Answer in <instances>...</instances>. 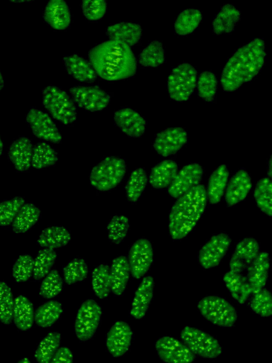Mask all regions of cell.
<instances>
[{"label": "cell", "instance_id": "cell-1", "mask_svg": "<svg viewBox=\"0 0 272 363\" xmlns=\"http://www.w3.org/2000/svg\"><path fill=\"white\" fill-rule=\"evenodd\" d=\"M89 60L97 75L108 81H116L133 76L137 62L130 46L108 40L93 46L88 52Z\"/></svg>", "mask_w": 272, "mask_h": 363}, {"label": "cell", "instance_id": "cell-2", "mask_svg": "<svg viewBox=\"0 0 272 363\" xmlns=\"http://www.w3.org/2000/svg\"><path fill=\"white\" fill-rule=\"evenodd\" d=\"M265 44L256 38L239 48L226 62L220 78L225 91H233L256 77L264 64Z\"/></svg>", "mask_w": 272, "mask_h": 363}, {"label": "cell", "instance_id": "cell-3", "mask_svg": "<svg viewBox=\"0 0 272 363\" xmlns=\"http://www.w3.org/2000/svg\"><path fill=\"white\" fill-rule=\"evenodd\" d=\"M204 186L198 184L178 197L169 216V230L174 240L186 236L196 226L207 203Z\"/></svg>", "mask_w": 272, "mask_h": 363}, {"label": "cell", "instance_id": "cell-4", "mask_svg": "<svg viewBox=\"0 0 272 363\" xmlns=\"http://www.w3.org/2000/svg\"><path fill=\"white\" fill-rule=\"evenodd\" d=\"M42 104L52 118L64 124L74 123L77 117L76 106L68 93L55 85L42 90Z\"/></svg>", "mask_w": 272, "mask_h": 363}, {"label": "cell", "instance_id": "cell-5", "mask_svg": "<svg viewBox=\"0 0 272 363\" xmlns=\"http://www.w3.org/2000/svg\"><path fill=\"white\" fill-rule=\"evenodd\" d=\"M126 170L123 159L108 156L94 167L90 174L91 185L100 191H107L116 186Z\"/></svg>", "mask_w": 272, "mask_h": 363}, {"label": "cell", "instance_id": "cell-6", "mask_svg": "<svg viewBox=\"0 0 272 363\" xmlns=\"http://www.w3.org/2000/svg\"><path fill=\"white\" fill-rule=\"evenodd\" d=\"M198 308L208 321L220 327H232L237 320L235 308L226 299L217 296L203 298L198 303Z\"/></svg>", "mask_w": 272, "mask_h": 363}, {"label": "cell", "instance_id": "cell-7", "mask_svg": "<svg viewBox=\"0 0 272 363\" xmlns=\"http://www.w3.org/2000/svg\"><path fill=\"white\" fill-rule=\"evenodd\" d=\"M197 71L194 67L183 62L174 67L167 80L170 97L176 101H185L193 94L197 83Z\"/></svg>", "mask_w": 272, "mask_h": 363}, {"label": "cell", "instance_id": "cell-8", "mask_svg": "<svg viewBox=\"0 0 272 363\" xmlns=\"http://www.w3.org/2000/svg\"><path fill=\"white\" fill-rule=\"evenodd\" d=\"M185 345L194 354L203 358H215L222 352L218 341L208 333L189 326L181 332Z\"/></svg>", "mask_w": 272, "mask_h": 363}, {"label": "cell", "instance_id": "cell-9", "mask_svg": "<svg viewBox=\"0 0 272 363\" xmlns=\"http://www.w3.org/2000/svg\"><path fill=\"white\" fill-rule=\"evenodd\" d=\"M69 94L76 106L89 111H101L110 101V95L99 85L73 86L69 89Z\"/></svg>", "mask_w": 272, "mask_h": 363}, {"label": "cell", "instance_id": "cell-10", "mask_svg": "<svg viewBox=\"0 0 272 363\" xmlns=\"http://www.w3.org/2000/svg\"><path fill=\"white\" fill-rule=\"evenodd\" d=\"M101 308L93 299H87L78 310L75 320V333L81 341L90 339L100 322Z\"/></svg>", "mask_w": 272, "mask_h": 363}, {"label": "cell", "instance_id": "cell-11", "mask_svg": "<svg viewBox=\"0 0 272 363\" xmlns=\"http://www.w3.org/2000/svg\"><path fill=\"white\" fill-rule=\"evenodd\" d=\"M26 120L33 134L40 139L55 143L62 140V135L50 116L35 107H31Z\"/></svg>", "mask_w": 272, "mask_h": 363}, {"label": "cell", "instance_id": "cell-12", "mask_svg": "<svg viewBox=\"0 0 272 363\" xmlns=\"http://www.w3.org/2000/svg\"><path fill=\"white\" fill-rule=\"evenodd\" d=\"M155 348L159 357L166 363H191L196 357L184 343L170 336L159 338Z\"/></svg>", "mask_w": 272, "mask_h": 363}, {"label": "cell", "instance_id": "cell-13", "mask_svg": "<svg viewBox=\"0 0 272 363\" xmlns=\"http://www.w3.org/2000/svg\"><path fill=\"white\" fill-rule=\"evenodd\" d=\"M153 261V249L151 242L140 238L131 246L128 262L130 271L134 278L140 279L149 269Z\"/></svg>", "mask_w": 272, "mask_h": 363}, {"label": "cell", "instance_id": "cell-14", "mask_svg": "<svg viewBox=\"0 0 272 363\" xmlns=\"http://www.w3.org/2000/svg\"><path fill=\"white\" fill-rule=\"evenodd\" d=\"M231 244V238L225 233L214 235L200 248L198 262L205 269L217 266L223 258Z\"/></svg>", "mask_w": 272, "mask_h": 363}, {"label": "cell", "instance_id": "cell-15", "mask_svg": "<svg viewBox=\"0 0 272 363\" xmlns=\"http://www.w3.org/2000/svg\"><path fill=\"white\" fill-rule=\"evenodd\" d=\"M203 173V167L198 163H190L183 166L169 186V194L174 198L181 196L198 185Z\"/></svg>", "mask_w": 272, "mask_h": 363}, {"label": "cell", "instance_id": "cell-16", "mask_svg": "<svg viewBox=\"0 0 272 363\" xmlns=\"http://www.w3.org/2000/svg\"><path fill=\"white\" fill-rule=\"evenodd\" d=\"M187 140L188 134L183 128H169L156 135L153 147L160 155L166 157L177 152Z\"/></svg>", "mask_w": 272, "mask_h": 363}, {"label": "cell", "instance_id": "cell-17", "mask_svg": "<svg viewBox=\"0 0 272 363\" xmlns=\"http://www.w3.org/2000/svg\"><path fill=\"white\" fill-rule=\"evenodd\" d=\"M113 121L122 132L130 137L139 138L145 131V119L131 108L123 107L115 111Z\"/></svg>", "mask_w": 272, "mask_h": 363}, {"label": "cell", "instance_id": "cell-18", "mask_svg": "<svg viewBox=\"0 0 272 363\" xmlns=\"http://www.w3.org/2000/svg\"><path fill=\"white\" fill-rule=\"evenodd\" d=\"M259 250V243L253 238L239 241L230 261V271L241 273L246 269L258 255Z\"/></svg>", "mask_w": 272, "mask_h": 363}, {"label": "cell", "instance_id": "cell-19", "mask_svg": "<svg viewBox=\"0 0 272 363\" xmlns=\"http://www.w3.org/2000/svg\"><path fill=\"white\" fill-rule=\"evenodd\" d=\"M132 337L129 325L123 321H117L110 329L106 338V347L109 352L115 357L123 355L128 350Z\"/></svg>", "mask_w": 272, "mask_h": 363}, {"label": "cell", "instance_id": "cell-20", "mask_svg": "<svg viewBox=\"0 0 272 363\" xmlns=\"http://www.w3.org/2000/svg\"><path fill=\"white\" fill-rule=\"evenodd\" d=\"M42 17L45 22L57 30L65 29L71 23L70 9L64 0H50L46 4Z\"/></svg>", "mask_w": 272, "mask_h": 363}, {"label": "cell", "instance_id": "cell-21", "mask_svg": "<svg viewBox=\"0 0 272 363\" xmlns=\"http://www.w3.org/2000/svg\"><path fill=\"white\" fill-rule=\"evenodd\" d=\"M68 74L82 82H93L97 74L89 60L76 54L66 55L62 58Z\"/></svg>", "mask_w": 272, "mask_h": 363}, {"label": "cell", "instance_id": "cell-22", "mask_svg": "<svg viewBox=\"0 0 272 363\" xmlns=\"http://www.w3.org/2000/svg\"><path fill=\"white\" fill-rule=\"evenodd\" d=\"M252 186L251 179L244 169H239L230 179L225 192V201L228 206H233L247 196Z\"/></svg>", "mask_w": 272, "mask_h": 363}, {"label": "cell", "instance_id": "cell-23", "mask_svg": "<svg viewBox=\"0 0 272 363\" xmlns=\"http://www.w3.org/2000/svg\"><path fill=\"white\" fill-rule=\"evenodd\" d=\"M33 145L32 141L26 136H20L9 146L8 159L14 167L19 171H26L31 165Z\"/></svg>", "mask_w": 272, "mask_h": 363}, {"label": "cell", "instance_id": "cell-24", "mask_svg": "<svg viewBox=\"0 0 272 363\" xmlns=\"http://www.w3.org/2000/svg\"><path fill=\"white\" fill-rule=\"evenodd\" d=\"M270 259L268 252L259 253L247 268L246 279L251 286L252 294L263 289L269 271Z\"/></svg>", "mask_w": 272, "mask_h": 363}, {"label": "cell", "instance_id": "cell-25", "mask_svg": "<svg viewBox=\"0 0 272 363\" xmlns=\"http://www.w3.org/2000/svg\"><path fill=\"white\" fill-rule=\"evenodd\" d=\"M106 32L110 40L120 41L130 46L140 41L142 29L138 23L120 21L108 26Z\"/></svg>", "mask_w": 272, "mask_h": 363}, {"label": "cell", "instance_id": "cell-26", "mask_svg": "<svg viewBox=\"0 0 272 363\" xmlns=\"http://www.w3.org/2000/svg\"><path fill=\"white\" fill-rule=\"evenodd\" d=\"M154 287V279L147 276L140 283L132 303L130 315L136 318H142L153 297Z\"/></svg>", "mask_w": 272, "mask_h": 363}, {"label": "cell", "instance_id": "cell-27", "mask_svg": "<svg viewBox=\"0 0 272 363\" xmlns=\"http://www.w3.org/2000/svg\"><path fill=\"white\" fill-rule=\"evenodd\" d=\"M178 172V164L173 160H164L154 165L149 174L150 184L162 189L171 184Z\"/></svg>", "mask_w": 272, "mask_h": 363}, {"label": "cell", "instance_id": "cell-28", "mask_svg": "<svg viewBox=\"0 0 272 363\" xmlns=\"http://www.w3.org/2000/svg\"><path fill=\"white\" fill-rule=\"evenodd\" d=\"M223 281L232 298L240 304L244 303L252 294L246 277L241 273L230 270L224 274Z\"/></svg>", "mask_w": 272, "mask_h": 363}, {"label": "cell", "instance_id": "cell-29", "mask_svg": "<svg viewBox=\"0 0 272 363\" xmlns=\"http://www.w3.org/2000/svg\"><path fill=\"white\" fill-rule=\"evenodd\" d=\"M130 267L125 256L115 258L110 268V287L112 292L120 296L124 291L130 277Z\"/></svg>", "mask_w": 272, "mask_h": 363}, {"label": "cell", "instance_id": "cell-30", "mask_svg": "<svg viewBox=\"0 0 272 363\" xmlns=\"http://www.w3.org/2000/svg\"><path fill=\"white\" fill-rule=\"evenodd\" d=\"M240 17V11L234 5L225 4L213 18L212 23L213 32L217 35L232 32Z\"/></svg>", "mask_w": 272, "mask_h": 363}, {"label": "cell", "instance_id": "cell-31", "mask_svg": "<svg viewBox=\"0 0 272 363\" xmlns=\"http://www.w3.org/2000/svg\"><path fill=\"white\" fill-rule=\"evenodd\" d=\"M229 177V170L225 164H220L211 174L206 190L207 198L211 203H217L221 199Z\"/></svg>", "mask_w": 272, "mask_h": 363}, {"label": "cell", "instance_id": "cell-32", "mask_svg": "<svg viewBox=\"0 0 272 363\" xmlns=\"http://www.w3.org/2000/svg\"><path fill=\"white\" fill-rule=\"evenodd\" d=\"M13 319L21 330L30 329L33 323L34 311L32 303L25 296H18L14 299Z\"/></svg>", "mask_w": 272, "mask_h": 363}, {"label": "cell", "instance_id": "cell-33", "mask_svg": "<svg viewBox=\"0 0 272 363\" xmlns=\"http://www.w3.org/2000/svg\"><path fill=\"white\" fill-rule=\"evenodd\" d=\"M70 240V233L65 228L51 226L41 233L38 243L45 248L54 249L66 245Z\"/></svg>", "mask_w": 272, "mask_h": 363}, {"label": "cell", "instance_id": "cell-34", "mask_svg": "<svg viewBox=\"0 0 272 363\" xmlns=\"http://www.w3.org/2000/svg\"><path fill=\"white\" fill-rule=\"evenodd\" d=\"M40 209L33 203H26L18 211L12 223L13 230L24 233L28 230L38 220Z\"/></svg>", "mask_w": 272, "mask_h": 363}, {"label": "cell", "instance_id": "cell-35", "mask_svg": "<svg viewBox=\"0 0 272 363\" xmlns=\"http://www.w3.org/2000/svg\"><path fill=\"white\" fill-rule=\"evenodd\" d=\"M202 13L196 9H187L182 11L174 22V30L181 35L193 33L202 21Z\"/></svg>", "mask_w": 272, "mask_h": 363}, {"label": "cell", "instance_id": "cell-36", "mask_svg": "<svg viewBox=\"0 0 272 363\" xmlns=\"http://www.w3.org/2000/svg\"><path fill=\"white\" fill-rule=\"evenodd\" d=\"M56 150L48 143H38L33 146L31 165L36 169H41L53 165L57 161Z\"/></svg>", "mask_w": 272, "mask_h": 363}, {"label": "cell", "instance_id": "cell-37", "mask_svg": "<svg viewBox=\"0 0 272 363\" xmlns=\"http://www.w3.org/2000/svg\"><path fill=\"white\" fill-rule=\"evenodd\" d=\"M60 334L56 332L48 333L40 342L35 357L38 363H50L58 350Z\"/></svg>", "mask_w": 272, "mask_h": 363}, {"label": "cell", "instance_id": "cell-38", "mask_svg": "<svg viewBox=\"0 0 272 363\" xmlns=\"http://www.w3.org/2000/svg\"><path fill=\"white\" fill-rule=\"evenodd\" d=\"M165 60V51L159 40L151 41L139 54L138 62L144 67H158Z\"/></svg>", "mask_w": 272, "mask_h": 363}, {"label": "cell", "instance_id": "cell-39", "mask_svg": "<svg viewBox=\"0 0 272 363\" xmlns=\"http://www.w3.org/2000/svg\"><path fill=\"white\" fill-rule=\"evenodd\" d=\"M258 207L266 214L271 216L272 213V183L268 177L259 179L254 193Z\"/></svg>", "mask_w": 272, "mask_h": 363}, {"label": "cell", "instance_id": "cell-40", "mask_svg": "<svg viewBox=\"0 0 272 363\" xmlns=\"http://www.w3.org/2000/svg\"><path fill=\"white\" fill-rule=\"evenodd\" d=\"M62 305L57 301H50L40 306L35 311V320L40 327L51 326L60 318Z\"/></svg>", "mask_w": 272, "mask_h": 363}, {"label": "cell", "instance_id": "cell-41", "mask_svg": "<svg viewBox=\"0 0 272 363\" xmlns=\"http://www.w3.org/2000/svg\"><path fill=\"white\" fill-rule=\"evenodd\" d=\"M92 286L95 294L99 298L107 297L110 291V267L106 264H100L92 272Z\"/></svg>", "mask_w": 272, "mask_h": 363}, {"label": "cell", "instance_id": "cell-42", "mask_svg": "<svg viewBox=\"0 0 272 363\" xmlns=\"http://www.w3.org/2000/svg\"><path fill=\"white\" fill-rule=\"evenodd\" d=\"M147 182V177L143 168L134 169L126 183L125 192L128 199L131 202H135L144 190Z\"/></svg>", "mask_w": 272, "mask_h": 363}, {"label": "cell", "instance_id": "cell-43", "mask_svg": "<svg viewBox=\"0 0 272 363\" xmlns=\"http://www.w3.org/2000/svg\"><path fill=\"white\" fill-rule=\"evenodd\" d=\"M57 253L54 249L43 248L40 250L33 262V276L34 279L39 280L45 277L52 267Z\"/></svg>", "mask_w": 272, "mask_h": 363}, {"label": "cell", "instance_id": "cell-44", "mask_svg": "<svg viewBox=\"0 0 272 363\" xmlns=\"http://www.w3.org/2000/svg\"><path fill=\"white\" fill-rule=\"evenodd\" d=\"M196 86L200 97L208 102L214 100L217 90V79L213 72H201L197 79Z\"/></svg>", "mask_w": 272, "mask_h": 363}, {"label": "cell", "instance_id": "cell-45", "mask_svg": "<svg viewBox=\"0 0 272 363\" xmlns=\"http://www.w3.org/2000/svg\"><path fill=\"white\" fill-rule=\"evenodd\" d=\"M14 299L9 286L0 281V321L9 324L13 319Z\"/></svg>", "mask_w": 272, "mask_h": 363}, {"label": "cell", "instance_id": "cell-46", "mask_svg": "<svg viewBox=\"0 0 272 363\" xmlns=\"http://www.w3.org/2000/svg\"><path fill=\"white\" fill-rule=\"evenodd\" d=\"M128 228L129 220L126 216H114L107 226L109 240L115 244L120 243L126 237Z\"/></svg>", "mask_w": 272, "mask_h": 363}, {"label": "cell", "instance_id": "cell-47", "mask_svg": "<svg viewBox=\"0 0 272 363\" xmlns=\"http://www.w3.org/2000/svg\"><path fill=\"white\" fill-rule=\"evenodd\" d=\"M66 283L72 284L84 280L88 274V267L83 259L76 258L69 262L63 269Z\"/></svg>", "mask_w": 272, "mask_h": 363}, {"label": "cell", "instance_id": "cell-48", "mask_svg": "<svg viewBox=\"0 0 272 363\" xmlns=\"http://www.w3.org/2000/svg\"><path fill=\"white\" fill-rule=\"evenodd\" d=\"M24 204V199L15 197L0 203V226L7 227L12 224L18 211Z\"/></svg>", "mask_w": 272, "mask_h": 363}, {"label": "cell", "instance_id": "cell-49", "mask_svg": "<svg viewBox=\"0 0 272 363\" xmlns=\"http://www.w3.org/2000/svg\"><path fill=\"white\" fill-rule=\"evenodd\" d=\"M62 280L59 272L51 270L44 278L40 288V294L45 298L56 296L62 289Z\"/></svg>", "mask_w": 272, "mask_h": 363}, {"label": "cell", "instance_id": "cell-50", "mask_svg": "<svg viewBox=\"0 0 272 363\" xmlns=\"http://www.w3.org/2000/svg\"><path fill=\"white\" fill-rule=\"evenodd\" d=\"M250 308L256 314L262 317H268L272 314V298L267 289H261L254 294L250 301Z\"/></svg>", "mask_w": 272, "mask_h": 363}, {"label": "cell", "instance_id": "cell-51", "mask_svg": "<svg viewBox=\"0 0 272 363\" xmlns=\"http://www.w3.org/2000/svg\"><path fill=\"white\" fill-rule=\"evenodd\" d=\"M33 258L29 255H21L13 267V277L18 282L27 281L33 274Z\"/></svg>", "mask_w": 272, "mask_h": 363}, {"label": "cell", "instance_id": "cell-52", "mask_svg": "<svg viewBox=\"0 0 272 363\" xmlns=\"http://www.w3.org/2000/svg\"><path fill=\"white\" fill-rule=\"evenodd\" d=\"M84 16L90 21L101 18L107 10L106 0H83L81 3Z\"/></svg>", "mask_w": 272, "mask_h": 363}, {"label": "cell", "instance_id": "cell-53", "mask_svg": "<svg viewBox=\"0 0 272 363\" xmlns=\"http://www.w3.org/2000/svg\"><path fill=\"white\" fill-rule=\"evenodd\" d=\"M50 363H72V354L65 347L58 349Z\"/></svg>", "mask_w": 272, "mask_h": 363}, {"label": "cell", "instance_id": "cell-54", "mask_svg": "<svg viewBox=\"0 0 272 363\" xmlns=\"http://www.w3.org/2000/svg\"><path fill=\"white\" fill-rule=\"evenodd\" d=\"M4 77H3L2 73L0 70V90L4 87Z\"/></svg>", "mask_w": 272, "mask_h": 363}, {"label": "cell", "instance_id": "cell-55", "mask_svg": "<svg viewBox=\"0 0 272 363\" xmlns=\"http://www.w3.org/2000/svg\"><path fill=\"white\" fill-rule=\"evenodd\" d=\"M268 178L271 179V157L269 159L268 162Z\"/></svg>", "mask_w": 272, "mask_h": 363}, {"label": "cell", "instance_id": "cell-56", "mask_svg": "<svg viewBox=\"0 0 272 363\" xmlns=\"http://www.w3.org/2000/svg\"><path fill=\"white\" fill-rule=\"evenodd\" d=\"M3 148H4V143L1 140V135H0V156L1 155L3 152Z\"/></svg>", "mask_w": 272, "mask_h": 363}, {"label": "cell", "instance_id": "cell-57", "mask_svg": "<svg viewBox=\"0 0 272 363\" xmlns=\"http://www.w3.org/2000/svg\"><path fill=\"white\" fill-rule=\"evenodd\" d=\"M17 363H30V360L27 358H23L18 361Z\"/></svg>", "mask_w": 272, "mask_h": 363}]
</instances>
